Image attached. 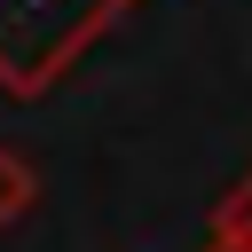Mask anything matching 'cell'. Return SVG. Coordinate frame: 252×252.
I'll list each match as a JSON object with an SVG mask.
<instances>
[{"instance_id": "obj_2", "label": "cell", "mask_w": 252, "mask_h": 252, "mask_svg": "<svg viewBox=\"0 0 252 252\" xmlns=\"http://www.w3.org/2000/svg\"><path fill=\"white\" fill-rule=\"evenodd\" d=\"M32 205H39V165H32L16 142H0V228L32 220Z\"/></svg>"}, {"instance_id": "obj_4", "label": "cell", "mask_w": 252, "mask_h": 252, "mask_svg": "<svg viewBox=\"0 0 252 252\" xmlns=\"http://www.w3.org/2000/svg\"><path fill=\"white\" fill-rule=\"evenodd\" d=\"M205 252H228V244H205Z\"/></svg>"}, {"instance_id": "obj_1", "label": "cell", "mask_w": 252, "mask_h": 252, "mask_svg": "<svg viewBox=\"0 0 252 252\" xmlns=\"http://www.w3.org/2000/svg\"><path fill=\"white\" fill-rule=\"evenodd\" d=\"M142 0H0V94L39 102L55 94Z\"/></svg>"}, {"instance_id": "obj_3", "label": "cell", "mask_w": 252, "mask_h": 252, "mask_svg": "<svg viewBox=\"0 0 252 252\" xmlns=\"http://www.w3.org/2000/svg\"><path fill=\"white\" fill-rule=\"evenodd\" d=\"M213 244H228V252H252V173H236V189L213 205Z\"/></svg>"}]
</instances>
